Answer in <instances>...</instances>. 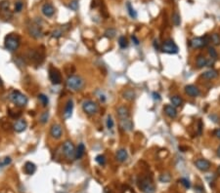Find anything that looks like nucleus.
Returning <instances> with one entry per match:
<instances>
[{
  "label": "nucleus",
  "mask_w": 220,
  "mask_h": 193,
  "mask_svg": "<svg viewBox=\"0 0 220 193\" xmlns=\"http://www.w3.org/2000/svg\"><path fill=\"white\" fill-rule=\"evenodd\" d=\"M66 88L72 92H78L81 91L84 86H85V81L81 76L78 75H71L68 77L66 81Z\"/></svg>",
  "instance_id": "f257e3e1"
},
{
  "label": "nucleus",
  "mask_w": 220,
  "mask_h": 193,
  "mask_svg": "<svg viewBox=\"0 0 220 193\" xmlns=\"http://www.w3.org/2000/svg\"><path fill=\"white\" fill-rule=\"evenodd\" d=\"M9 99L15 105L19 106V107H24V106L28 104V102H29L26 96L18 90L11 91V93L9 94Z\"/></svg>",
  "instance_id": "f03ea898"
},
{
  "label": "nucleus",
  "mask_w": 220,
  "mask_h": 193,
  "mask_svg": "<svg viewBox=\"0 0 220 193\" xmlns=\"http://www.w3.org/2000/svg\"><path fill=\"white\" fill-rule=\"evenodd\" d=\"M20 37L14 33H10V34L6 35L5 37V40H4V45H5V48L11 51V52H14L16 51L19 46H20Z\"/></svg>",
  "instance_id": "7ed1b4c3"
},
{
  "label": "nucleus",
  "mask_w": 220,
  "mask_h": 193,
  "mask_svg": "<svg viewBox=\"0 0 220 193\" xmlns=\"http://www.w3.org/2000/svg\"><path fill=\"white\" fill-rule=\"evenodd\" d=\"M138 185H139V188L144 193H155L156 191V186L154 182H152V179H150L149 178L143 177L141 178H139Z\"/></svg>",
  "instance_id": "20e7f679"
},
{
  "label": "nucleus",
  "mask_w": 220,
  "mask_h": 193,
  "mask_svg": "<svg viewBox=\"0 0 220 193\" xmlns=\"http://www.w3.org/2000/svg\"><path fill=\"white\" fill-rule=\"evenodd\" d=\"M62 151L65 157L69 160H73L76 157V147L71 141H66L63 143L62 146Z\"/></svg>",
  "instance_id": "39448f33"
},
{
  "label": "nucleus",
  "mask_w": 220,
  "mask_h": 193,
  "mask_svg": "<svg viewBox=\"0 0 220 193\" xmlns=\"http://www.w3.org/2000/svg\"><path fill=\"white\" fill-rule=\"evenodd\" d=\"M210 42V37L209 35H204V37H196L192 39L190 41V46L195 49H201L204 47H206L208 44Z\"/></svg>",
  "instance_id": "423d86ee"
},
{
  "label": "nucleus",
  "mask_w": 220,
  "mask_h": 193,
  "mask_svg": "<svg viewBox=\"0 0 220 193\" xmlns=\"http://www.w3.org/2000/svg\"><path fill=\"white\" fill-rule=\"evenodd\" d=\"M82 109H83V111L87 115L92 116V115H95L96 113L98 112L99 106H98V104L95 102L91 101V99H87V101H84L83 102V103H82Z\"/></svg>",
  "instance_id": "0eeeda50"
},
{
  "label": "nucleus",
  "mask_w": 220,
  "mask_h": 193,
  "mask_svg": "<svg viewBox=\"0 0 220 193\" xmlns=\"http://www.w3.org/2000/svg\"><path fill=\"white\" fill-rule=\"evenodd\" d=\"M161 50L166 54H177L178 53V46L172 39H166L163 43Z\"/></svg>",
  "instance_id": "6e6552de"
},
{
  "label": "nucleus",
  "mask_w": 220,
  "mask_h": 193,
  "mask_svg": "<svg viewBox=\"0 0 220 193\" xmlns=\"http://www.w3.org/2000/svg\"><path fill=\"white\" fill-rule=\"evenodd\" d=\"M49 79L53 85H59L62 83V75L58 68L54 66L49 68Z\"/></svg>",
  "instance_id": "1a4fd4ad"
},
{
  "label": "nucleus",
  "mask_w": 220,
  "mask_h": 193,
  "mask_svg": "<svg viewBox=\"0 0 220 193\" xmlns=\"http://www.w3.org/2000/svg\"><path fill=\"white\" fill-rule=\"evenodd\" d=\"M29 32H30V36L34 37V38H36V39L42 37V30H41V28H40V25L37 24L32 23L30 25H29Z\"/></svg>",
  "instance_id": "9d476101"
},
{
  "label": "nucleus",
  "mask_w": 220,
  "mask_h": 193,
  "mask_svg": "<svg viewBox=\"0 0 220 193\" xmlns=\"http://www.w3.org/2000/svg\"><path fill=\"white\" fill-rule=\"evenodd\" d=\"M50 136L55 139L61 138L62 136H63L62 126L59 125V124H53L51 126V129H50Z\"/></svg>",
  "instance_id": "9b49d317"
},
{
  "label": "nucleus",
  "mask_w": 220,
  "mask_h": 193,
  "mask_svg": "<svg viewBox=\"0 0 220 193\" xmlns=\"http://www.w3.org/2000/svg\"><path fill=\"white\" fill-rule=\"evenodd\" d=\"M41 12H42V14L46 18H51V17L54 16L55 12H56V9H55V7L51 3H45V4L42 5Z\"/></svg>",
  "instance_id": "f8f14e48"
},
{
  "label": "nucleus",
  "mask_w": 220,
  "mask_h": 193,
  "mask_svg": "<svg viewBox=\"0 0 220 193\" xmlns=\"http://www.w3.org/2000/svg\"><path fill=\"white\" fill-rule=\"evenodd\" d=\"M195 166L199 171L206 172L210 169L211 163L209 160H206V159H198V160L195 161Z\"/></svg>",
  "instance_id": "ddd939ff"
},
{
  "label": "nucleus",
  "mask_w": 220,
  "mask_h": 193,
  "mask_svg": "<svg viewBox=\"0 0 220 193\" xmlns=\"http://www.w3.org/2000/svg\"><path fill=\"white\" fill-rule=\"evenodd\" d=\"M72 110H73V101L71 99H70L68 102H66V105H65V108L63 111V117L66 120L70 119L72 115Z\"/></svg>",
  "instance_id": "4468645a"
},
{
  "label": "nucleus",
  "mask_w": 220,
  "mask_h": 193,
  "mask_svg": "<svg viewBox=\"0 0 220 193\" xmlns=\"http://www.w3.org/2000/svg\"><path fill=\"white\" fill-rule=\"evenodd\" d=\"M185 93L192 98H196L201 95V91L195 85H187L185 87Z\"/></svg>",
  "instance_id": "2eb2a0df"
},
{
  "label": "nucleus",
  "mask_w": 220,
  "mask_h": 193,
  "mask_svg": "<svg viewBox=\"0 0 220 193\" xmlns=\"http://www.w3.org/2000/svg\"><path fill=\"white\" fill-rule=\"evenodd\" d=\"M26 127H28V123L25 120V119H19L18 121H16L13 125V128H14V131H16L17 133H22L24 132Z\"/></svg>",
  "instance_id": "dca6fc26"
},
{
  "label": "nucleus",
  "mask_w": 220,
  "mask_h": 193,
  "mask_svg": "<svg viewBox=\"0 0 220 193\" xmlns=\"http://www.w3.org/2000/svg\"><path fill=\"white\" fill-rule=\"evenodd\" d=\"M163 111L166 115H167L169 118L171 119H174L177 117V110H176V107H174L173 105L171 104H166L164 105L163 107Z\"/></svg>",
  "instance_id": "f3484780"
},
{
  "label": "nucleus",
  "mask_w": 220,
  "mask_h": 193,
  "mask_svg": "<svg viewBox=\"0 0 220 193\" xmlns=\"http://www.w3.org/2000/svg\"><path fill=\"white\" fill-rule=\"evenodd\" d=\"M117 113L119 120H123V119L129 118V109L126 107V106H119L117 109Z\"/></svg>",
  "instance_id": "a211bd4d"
},
{
  "label": "nucleus",
  "mask_w": 220,
  "mask_h": 193,
  "mask_svg": "<svg viewBox=\"0 0 220 193\" xmlns=\"http://www.w3.org/2000/svg\"><path fill=\"white\" fill-rule=\"evenodd\" d=\"M36 171V166L34 163L32 162H25V164L24 165V172L26 175L31 176L35 173Z\"/></svg>",
  "instance_id": "6ab92c4d"
},
{
  "label": "nucleus",
  "mask_w": 220,
  "mask_h": 193,
  "mask_svg": "<svg viewBox=\"0 0 220 193\" xmlns=\"http://www.w3.org/2000/svg\"><path fill=\"white\" fill-rule=\"evenodd\" d=\"M116 158L117 160L119 161V162H124L127 160L128 158V153L126 151V149L124 148H121L117 151V154H116Z\"/></svg>",
  "instance_id": "aec40b11"
},
{
  "label": "nucleus",
  "mask_w": 220,
  "mask_h": 193,
  "mask_svg": "<svg viewBox=\"0 0 220 193\" xmlns=\"http://www.w3.org/2000/svg\"><path fill=\"white\" fill-rule=\"evenodd\" d=\"M202 77L206 79V80H212V79L218 77V72L214 69H209L208 71H204L202 74Z\"/></svg>",
  "instance_id": "412c9836"
},
{
  "label": "nucleus",
  "mask_w": 220,
  "mask_h": 193,
  "mask_svg": "<svg viewBox=\"0 0 220 193\" xmlns=\"http://www.w3.org/2000/svg\"><path fill=\"white\" fill-rule=\"evenodd\" d=\"M121 126L124 131H127V132H129L133 129V123H132V120L130 118L121 120Z\"/></svg>",
  "instance_id": "4be33fe9"
},
{
  "label": "nucleus",
  "mask_w": 220,
  "mask_h": 193,
  "mask_svg": "<svg viewBox=\"0 0 220 193\" xmlns=\"http://www.w3.org/2000/svg\"><path fill=\"white\" fill-rule=\"evenodd\" d=\"M206 62H208V59L204 55H199L196 59V64L199 68H203L204 66H206Z\"/></svg>",
  "instance_id": "5701e85b"
},
{
  "label": "nucleus",
  "mask_w": 220,
  "mask_h": 193,
  "mask_svg": "<svg viewBox=\"0 0 220 193\" xmlns=\"http://www.w3.org/2000/svg\"><path fill=\"white\" fill-rule=\"evenodd\" d=\"M170 102L174 107H179V106H181L183 104V99L180 96L175 95L170 98Z\"/></svg>",
  "instance_id": "b1692460"
},
{
  "label": "nucleus",
  "mask_w": 220,
  "mask_h": 193,
  "mask_svg": "<svg viewBox=\"0 0 220 193\" xmlns=\"http://www.w3.org/2000/svg\"><path fill=\"white\" fill-rule=\"evenodd\" d=\"M84 152H85V146L83 143H79L78 146L76 148V157L75 159H80L83 155H84Z\"/></svg>",
  "instance_id": "393cba45"
},
{
  "label": "nucleus",
  "mask_w": 220,
  "mask_h": 193,
  "mask_svg": "<svg viewBox=\"0 0 220 193\" xmlns=\"http://www.w3.org/2000/svg\"><path fill=\"white\" fill-rule=\"evenodd\" d=\"M135 96H136L135 92L133 91V90H131V89H128V90L124 91L123 94H122L123 99H127V101H133V99H135Z\"/></svg>",
  "instance_id": "a878e982"
},
{
  "label": "nucleus",
  "mask_w": 220,
  "mask_h": 193,
  "mask_svg": "<svg viewBox=\"0 0 220 193\" xmlns=\"http://www.w3.org/2000/svg\"><path fill=\"white\" fill-rule=\"evenodd\" d=\"M126 9H127V12H128V15L130 16V18L132 19H136L137 18V12L135 11V9L133 8V6L131 5L130 2H127L126 3Z\"/></svg>",
  "instance_id": "bb28decb"
},
{
  "label": "nucleus",
  "mask_w": 220,
  "mask_h": 193,
  "mask_svg": "<svg viewBox=\"0 0 220 193\" xmlns=\"http://www.w3.org/2000/svg\"><path fill=\"white\" fill-rule=\"evenodd\" d=\"M37 99H38L39 103H40L42 104L43 107H46V106L48 105V103H49V99H48V97L46 96V95H44V94H39L38 97H37Z\"/></svg>",
  "instance_id": "cd10ccee"
},
{
  "label": "nucleus",
  "mask_w": 220,
  "mask_h": 193,
  "mask_svg": "<svg viewBox=\"0 0 220 193\" xmlns=\"http://www.w3.org/2000/svg\"><path fill=\"white\" fill-rule=\"evenodd\" d=\"M171 21H172V24H174L175 26H178L181 24V18H180V15L178 14L177 12H174L171 16Z\"/></svg>",
  "instance_id": "c85d7f7f"
},
{
  "label": "nucleus",
  "mask_w": 220,
  "mask_h": 193,
  "mask_svg": "<svg viewBox=\"0 0 220 193\" xmlns=\"http://www.w3.org/2000/svg\"><path fill=\"white\" fill-rule=\"evenodd\" d=\"M118 45L121 49H125L128 47V40L125 36H121L118 38Z\"/></svg>",
  "instance_id": "c756f323"
},
{
  "label": "nucleus",
  "mask_w": 220,
  "mask_h": 193,
  "mask_svg": "<svg viewBox=\"0 0 220 193\" xmlns=\"http://www.w3.org/2000/svg\"><path fill=\"white\" fill-rule=\"evenodd\" d=\"M209 37H210V41L212 42L213 45L220 44V35L218 34V33H212Z\"/></svg>",
  "instance_id": "7c9ffc66"
},
{
  "label": "nucleus",
  "mask_w": 220,
  "mask_h": 193,
  "mask_svg": "<svg viewBox=\"0 0 220 193\" xmlns=\"http://www.w3.org/2000/svg\"><path fill=\"white\" fill-rule=\"evenodd\" d=\"M116 34H117V30L114 29H107L106 32H105V36L110 38V39L114 38L116 36Z\"/></svg>",
  "instance_id": "2f4dec72"
},
{
  "label": "nucleus",
  "mask_w": 220,
  "mask_h": 193,
  "mask_svg": "<svg viewBox=\"0 0 220 193\" xmlns=\"http://www.w3.org/2000/svg\"><path fill=\"white\" fill-rule=\"evenodd\" d=\"M95 160H96V162H97L99 165H101V166H104V165L106 164V157H105V155H103V154L97 155L96 158H95Z\"/></svg>",
  "instance_id": "473e14b6"
},
{
  "label": "nucleus",
  "mask_w": 220,
  "mask_h": 193,
  "mask_svg": "<svg viewBox=\"0 0 220 193\" xmlns=\"http://www.w3.org/2000/svg\"><path fill=\"white\" fill-rule=\"evenodd\" d=\"M208 52H209V55L210 56L211 59H215L217 58V52H216V50L214 49V47H211V46H210V47H209Z\"/></svg>",
  "instance_id": "72a5a7b5"
},
{
  "label": "nucleus",
  "mask_w": 220,
  "mask_h": 193,
  "mask_svg": "<svg viewBox=\"0 0 220 193\" xmlns=\"http://www.w3.org/2000/svg\"><path fill=\"white\" fill-rule=\"evenodd\" d=\"M106 124H107V128H108L109 130H112V128H114L115 123H114V120H112V118L111 115H109L108 118H107V122H106Z\"/></svg>",
  "instance_id": "f704fd0d"
},
{
  "label": "nucleus",
  "mask_w": 220,
  "mask_h": 193,
  "mask_svg": "<svg viewBox=\"0 0 220 193\" xmlns=\"http://www.w3.org/2000/svg\"><path fill=\"white\" fill-rule=\"evenodd\" d=\"M24 8V3L22 1H17L15 3V12L16 13H21Z\"/></svg>",
  "instance_id": "c9c22d12"
},
{
  "label": "nucleus",
  "mask_w": 220,
  "mask_h": 193,
  "mask_svg": "<svg viewBox=\"0 0 220 193\" xmlns=\"http://www.w3.org/2000/svg\"><path fill=\"white\" fill-rule=\"evenodd\" d=\"M180 182H181V184L184 186L185 188H190L191 187V182H190V181L189 179H187V178H182L181 179H180L179 181Z\"/></svg>",
  "instance_id": "e433bc0d"
},
{
  "label": "nucleus",
  "mask_w": 220,
  "mask_h": 193,
  "mask_svg": "<svg viewBox=\"0 0 220 193\" xmlns=\"http://www.w3.org/2000/svg\"><path fill=\"white\" fill-rule=\"evenodd\" d=\"M69 7L72 11H76L78 9V1H77V0H72L71 2H70Z\"/></svg>",
  "instance_id": "4c0bfd02"
},
{
  "label": "nucleus",
  "mask_w": 220,
  "mask_h": 193,
  "mask_svg": "<svg viewBox=\"0 0 220 193\" xmlns=\"http://www.w3.org/2000/svg\"><path fill=\"white\" fill-rule=\"evenodd\" d=\"M48 117H49V113L47 112V111H45V112H43L42 114H41V116H40V123H42V124H45L46 122L48 121Z\"/></svg>",
  "instance_id": "58836bf2"
},
{
  "label": "nucleus",
  "mask_w": 220,
  "mask_h": 193,
  "mask_svg": "<svg viewBox=\"0 0 220 193\" xmlns=\"http://www.w3.org/2000/svg\"><path fill=\"white\" fill-rule=\"evenodd\" d=\"M11 163V158L10 157H5L3 159H1V161H0V167H5V166H7Z\"/></svg>",
  "instance_id": "ea45409f"
},
{
  "label": "nucleus",
  "mask_w": 220,
  "mask_h": 193,
  "mask_svg": "<svg viewBox=\"0 0 220 193\" xmlns=\"http://www.w3.org/2000/svg\"><path fill=\"white\" fill-rule=\"evenodd\" d=\"M203 128H204V124H203V121L199 119L198 121V135L201 136L203 134Z\"/></svg>",
  "instance_id": "a19ab883"
},
{
  "label": "nucleus",
  "mask_w": 220,
  "mask_h": 193,
  "mask_svg": "<svg viewBox=\"0 0 220 193\" xmlns=\"http://www.w3.org/2000/svg\"><path fill=\"white\" fill-rule=\"evenodd\" d=\"M170 181V176L168 174H163L161 177V182H168Z\"/></svg>",
  "instance_id": "79ce46f5"
},
{
  "label": "nucleus",
  "mask_w": 220,
  "mask_h": 193,
  "mask_svg": "<svg viewBox=\"0 0 220 193\" xmlns=\"http://www.w3.org/2000/svg\"><path fill=\"white\" fill-rule=\"evenodd\" d=\"M195 192L196 193H204V188L202 185H196L195 186Z\"/></svg>",
  "instance_id": "37998d69"
},
{
  "label": "nucleus",
  "mask_w": 220,
  "mask_h": 193,
  "mask_svg": "<svg viewBox=\"0 0 220 193\" xmlns=\"http://www.w3.org/2000/svg\"><path fill=\"white\" fill-rule=\"evenodd\" d=\"M62 35H63V31L61 29H57V30H55L54 32H53V37L59 38V37H61Z\"/></svg>",
  "instance_id": "c03bdc74"
},
{
  "label": "nucleus",
  "mask_w": 220,
  "mask_h": 193,
  "mask_svg": "<svg viewBox=\"0 0 220 193\" xmlns=\"http://www.w3.org/2000/svg\"><path fill=\"white\" fill-rule=\"evenodd\" d=\"M153 99H155V101H157V102H159L162 99V98H161V95L158 94V93H157V92H154L153 93Z\"/></svg>",
  "instance_id": "a18cd8bd"
},
{
  "label": "nucleus",
  "mask_w": 220,
  "mask_h": 193,
  "mask_svg": "<svg viewBox=\"0 0 220 193\" xmlns=\"http://www.w3.org/2000/svg\"><path fill=\"white\" fill-rule=\"evenodd\" d=\"M131 40L135 45H139V39L135 35H131Z\"/></svg>",
  "instance_id": "49530a36"
},
{
  "label": "nucleus",
  "mask_w": 220,
  "mask_h": 193,
  "mask_svg": "<svg viewBox=\"0 0 220 193\" xmlns=\"http://www.w3.org/2000/svg\"><path fill=\"white\" fill-rule=\"evenodd\" d=\"M213 64H214V59L210 58V59H208V62H206V66H209V68H210V66L213 65Z\"/></svg>",
  "instance_id": "de8ad7c7"
},
{
  "label": "nucleus",
  "mask_w": 220,
  "mask_h": 193,
  "mask_svg": "<svg viewBox=\"0 0 220 193\" xmlns=\"http://www.w3.org/2000/svg\"><path fill=\"white\" fill-rule=\"evenodd\" d=\"M213 134H214V136H215L217 138H219V139H220V128L216 129V130L214 131V133H213Z\"/></svg>",
  "instance_id": "09e8293b"
},
{
  "label": "nucleus",
  "mask_w": 220,
  "mask_h": 193,
  "mask_svg": "<svg viewBox=\"0 0 220 193\" xmlns=\"http://www.w3.org/2000/svg\"><path fill=\"white\" fill-rule=\"evenodd\" d=\"M154 47H155L156 50H161V47H159L158 41V40H155V41H154Z\"/></svg>",
  "instance_id": "8fccbe9b"
},
{
  "label": "nucleus",
  "mask_w": 220,
  "mask_h": 193,
  "mask_svg": "<svg viewBox=\"0 0 220 193\" xmlns=\"http://www.w3.org/2000/svg\"><path fill=\"white\" fill-rule=\"evenodd\" d=\"M100 101H101L102 103H104V102L106 101V98H105L104 95H101V96H100Z\"/></svg>",
  "instance_id": "3c124183"
},
{
  "label": "nucleus",
  "mask_w": 220,
  "mask_h": 193,
  "mask_svg": "<svg viewBox=\"0 0 220 193\" xmlns=\"http://www.w3.org/2000/svg\"><path fill=\"white\" fill-rule=\"evenodd\" d=\"M217 156L220 157V145L218 146V148H217Z\"/></svg>",
  "instance_id": "603ef678"
},
{
  "label": "nucleus",
  "mask_w": 220,
  "mask_h": 193,
  "mask_svg": "<svg viewBox=\"0 0 220 193\" xmlns=\"http://www.w3.org/2000/svg\"><path fill=\"white\" fill-rule=\"evenodd\" d=\"M2 84H3V82H2V80H1V78H0V87L2 86Z\"/></svg>",
  "instance_id": "864d4df0"
},
{
  "label": "nucleus",
  "mask_w": 220,
  "mask_h": 193,
  "mask_svg": "<svg viewBox=\"0 0 220 193\" xmlns=\"http://www.w3.org/2000/svg\"><path fill=\"white\" fill-rule=\"evenodd\" d=\"M218 172H219V174H220V166H219V168H218Z\"/></svg>",
  "instance_id": "5fc2aeb1"
}]
</instances>
